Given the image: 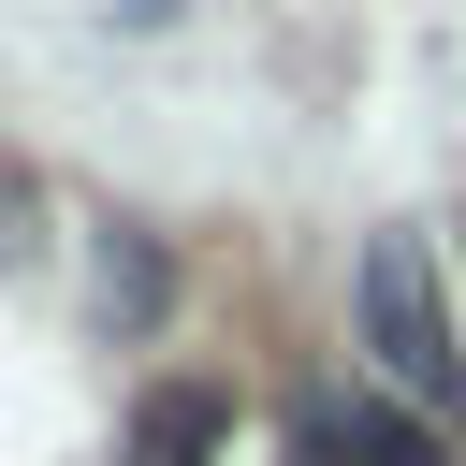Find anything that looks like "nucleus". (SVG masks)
<instances>
[{"label": "nucleus", "mask_w": 466, "mask_h": 466, "mask_svg": "<svg viewBox=\"0 0 466 466\" xmlns=\"http://www.w3.org/2000/svg\"><path fill=\"white\" fill-rule=\"evenodd\" d=\"M306 466H451V437L379 408V393H320L306 408Z\"/></svg>", "instance_id": "f03ea898"}, {"label": "nucleus", "mask_w": 466, "mask_h": 466, "mask_svg": "<svg viewBox=\"0 0 466 466\" xmlns=\"http://www.w3.org/2000/svg\"><path fill=\"white\" fill-rule=\"evenodd\" d=\"M218 437H233V393H218V379H175V393L131 408V451H116V466H204Z\"/></svg>", "instance_id": "7ed1b4c3"}, {"label": "nucleus", "mask_w": 466, "mask_h": 466, "mask_svg": "<svg viewBox=\"0 0 466 466\" xmlns=\"http://www.w3.org/2000/svg\"><path fill=\"white\" fill-rule=\"evenodd\" d=\"M364 350H379V379L437 422L451 393H466V350H451V306H437V262L408 248V233H379L364 248Z\"/></svg>", "instance_id": "f257e3e1"}]
</instances>
